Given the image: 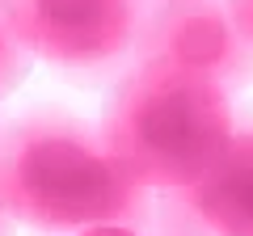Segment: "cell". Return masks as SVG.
<instances>
[{
	"mask_svg": "<svg viewBox=\"0 0 253 236\" xmlns=\"http://www.w3.org/2000/svg\"><path fill=\"white\" fill-rule=\"evenodd\" d=\"M0 198L38 232L152 219V190L114 160L101 131L63 114H34L0 131Z\"/></svg>",
	"mask_w": 253,
	"mask_h": 236,
	"instance_id": "cell-1",
	"label": "cell"
},
{
	"mask_svg": "<svg viewBox=\"0 0 253 236\" xmlns=\"http://www.w3.org/2000/svg\"><path fill=\"white\" fill-rule=\"evenodd\" d=\"M236 135L228 89L207 72L144 59L114 93L101 139L139 186L181 190L203 182Z\"/></svg>",
	"mask_w": 253,
	"mask_h": 236,
	"instance_id": "cell-2",
	"label": "cell"
},
{
	"mask_svg": "<svg viewBox=\"0 0 253 236\" xmlns=\"http://www.w3.org/2000/svg\"><path fill=\"white\" fill-rule=\"evenodd\" d=\"M9 17L34 59L101 72L139 46L144 0H9Z\"/></svg>",
	"mask_w": 253,
	"mask_h": 236,
	"instance_id": "cell-3",
	"label": "cell"
},
{
	"mask_svg": "<svg viewBox=\"0 0 253 236\" xmlns=\"http://www.w3.org/2000/svg\"><path fill=\"white\" fill-rule=\"evenodd\" d=\"M139 55L207 72L224 89L253 80V42L236 26L228 0H156L139 30Z\"/></svg>",
	"mask_w": 253,
	"mask_h": 236,
	"instance_id": "cell-4",
	"label": "cell"
},
{
	"mask_svg": "<svg viewBox=\"0 0 253 236\" xmlns=\"http://www.w3.org/2000/svg\"><path fill=\"white\" fill-rule=\"evenodd\" d=\"M177 219L207 236H253V131H236L224 160L194 186L165 190Z\"/></svg>",
	"mask_w": 253,
	"mask_h": 236,
	"instance_id": "cell-5",
	"label": "cell"
},
{
	"mask_svg": "<svg viewBox=\"0 0 253 236\" xmlns=\"http://www.w3.org/2000/svg\"><path fill=\"white\" fill-rule=\"evenodd\" d=\"M30 59H34V55H30V46L21 42L17 26H13V17H9V4H0V101L21 84Z\"/></svg>",
	"mask_w": 253,
	"mask_h": 236,
	"instance_id": "cell-6",
	"label": "cell"
},
{
	"mask_svg": "<svg viewBox=\"0 0 253 236\" xmlns=\"http://www.w3.org/2000/svg\"><path fill=\"white\" fill-rule=\"evenodd\" d=\"M228 9H232L236 26L245 30V38L253 42V0H228Z\"/></svg>",
	"mask_w": 253,
	"mask_h": 236,
	"instance_id": "cell-7",
	"label": "cell"
},
{
	"mask_svg": "<svg viewBox=\"0 0 253 236\" xmlns=\"http://www.w3.org/2000/svg\"><path fill=\"white\" fill-rule=\"evenodd\" d=\"M81 236H144L139 228H126V224H101V228H84Z\"/></svg>",
	"mask_w": 253,
	"mask_h": 236,
	"instance_id": "cell-8",
	"label": "cell"
},
{
	"mask_svg": "<svg viewBox=\"0 0 253 236\" xmlns=\"http://www.w3.org/2000/svg\"><path fill=\"white\" fill-rule=\"evenodd\" d=\"M17 232V219L9 215V207H4V198H0V236H13Z\"/></svg>",
	"mask_w": 253,
	"mask_h": 236,
	"instance_id": "cell-9",
	"label": "cell"
},
{
	"mask_svg": "<svg viewBox=\"0 0 253 236\" xmlns=\"http://www.w3.org/2000/svg\"><path fill=\"white\" fill-rule=\"evenodd\" d=\"M144 4H156V0H144Z\"/></svg>",
	"mask_w": 253,
	"mask_h": 236,
	"instance_id": "cell-10",
	"label": "cell"
},
{
	"mask_svg": "<svg viewBox=\"0 0 253 236\" xmlns=\"http://www.w3.org/2000/svg\"><path fill=\"white\" fill-rule=\"evenodd\" d=\"M0 4H9V0H0Z\"/></svg>",
	"mask_w": 253,
	"mask_h": 236,
	"instance_id": "cell-11",
	"label": "cell"
}]
</instances>
